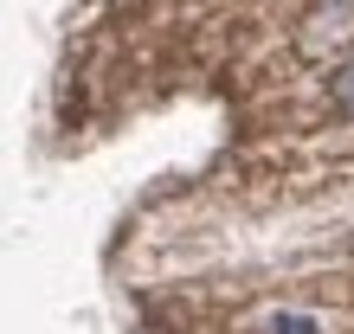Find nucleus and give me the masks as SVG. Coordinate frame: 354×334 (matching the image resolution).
I'll use <instances>...</instances> for the list:
<instances>
[{"mask_svg":"<svg viewBox=\"0 0 354 334\" xmlns=\"http://www.w3.org/2000/svg\"><path fill=\"white\" fill-rule=\"evenodd\" d=\"M328 90H335V103H342V110L354 116V58H348V65H342L335 77H328Z\"/></svg>","mask_w":354,"mask_h":334,"instance_id":"nucleus-2","label":"nucleus"},{"mask_svg":"<svg viewBox=\"0 0 354 334\" xmlns=\"http://www.w3.org/2000/svg\"><path fill=\"white\" fill-rule=\"evenodd\" d=\"M258 328L264 334H335V322H328L322 308H270Z\"/></svg>","mask_w":354,"mask_h":334,"instance_id":"nucleus-1","label":"nucleus"}]
</instances>
